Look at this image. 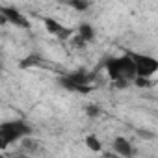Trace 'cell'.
<instances>
[{
	"label": "cell",
	"instance_id": "6da1fadb",
	"mask_svg": "<svg viewBox=\"0 0 158 158\" xmlns=\"http://www.w3.org/2000/svg\"><path fill=\"white\" fill-rule=\"evenodd\" d=\"M104 69H106L110 80L115 88H127L130 82H134L138 78L136 67H134V63L127 52H123L121 56L108 58L104 61Z\"/></svg>",
	"mask_w": 158,
	"mask_h": 158
},
{
	"label": "cell",
	"instance_id": "7a4b0ae2",
	"mask_svg": "<svg viewBox=\"0 0 158 158\" xmlns=\"http://www.w3.org/2000/svg\"><path fill=\"white\" fill-rule=\"evenodd\" d=\"M34 128L24 121V119H13V121H4L0 125V149L6 151L11 143H17L28 136H32Z\"/></svg>",
	"mask_w": 158,
	"mask_h": 158
},
{
	"label": "cell",
	"instance_id": "3957f363",
	"mask_svg": "<svg viewBox=\"0 0 158 158\" xmlns=\"http://www.w3.org/2000/svg\"><path fill=\"white\" fill-rule=\"evenodd\" d=\"M134 67H136V74L138 78H145V80H151V78L158 73V58L154 56H149V54H143V52H138V50H125Z\"/></svg>",
	"mask_w": 158,
	"mask_h": 158
},
{
	"label": "cell",
	"instance_id": "277c9868",
	"mask_svg": "<svg viewBox=\"0 0 158 158\" xmlns=\"http://www.w3.org/2000/svg\"><path fill=\"white\" fill-rule=\"evenodd\" d=\"M43 24L47 28V32L54 37H58L60 41H71L74 35H76V30L71 28V26H65L63 23L52 19V17H43Z\"/></svg>",
	"mask_w": 158,
	"mask_h": 158
},
{
	"label": "cell",
	"instance_id": "5b68a950",
	"mask_svg": "<svg viewBox=\"0 0 158 158\" xmlns=\"http://www.w3.org/2000/svg\"><path fill=\"white\" fill-rule=\"evenodd\" d=\"M0 23L2 24L10 23L19 28H30V21L26 19V15H23L19 10L10 8V6H0Z\"/></svg>",
	"mask_w": 158,
	"mask_h": 158
},
{
	"label": "cell",
	"instance_id": "8992f818",
	"mask_svg": "<svg viewBox=\"0 0 158 158\" xmlns=\"http://www.w3.org/2000/svg\"><path fill=\"white\" fill-rule=\"evenodd\" d=\"M112 149L115 154H119L121 158H134L136 156V149L132 147V143L125 138V136H115L112 141Z\"/></svg>",
	"mask_w": 158,
	"mask_h": 158
},
{
	"label": "cell",
	"instance_id": "52a82bcc",
	"mask_svg": "<svg viewBox=\"0 0 158 158\" xmlns=\"http://www.w3.org/2000/svg\"><path fill=\"white\" fill-rule=\"evenodd\" d=\"M60 86H61L63 89H67V91H73V93H82V95H88V93H91V91H93V86H80V84L73 82L67 74L60 76Z\"/></svg>",
	"mask_w": 158,
	"mask_h": 158
},
{
	"label": "cell",
	"instance_id": "ba28073f",
	"mask_svg": "<svg viewBox=\"0 0 158 158\" xmlns=\"http://www.w3.org/2000/svg\"><path fill=\"white\" fill-rule=\"evenodd\" d=\"M76 35L80 37L86 45L91 43V41L95 39V28H93V24H89V23H80V24H78V28H76Z\"/></svg>",
	"mask_w": 158,
	"mask_h": 158
},
{
	"label": "cell",
	"instance_id": "9c48e42d",
	"mask_svg": "<svg viewBox=\"0 0 158 158\" xmlns=\"http://www.w3.org/2000/svg\"><path fill=\"white\" fill-rule=\"evenodd\" d=\"M86 147L89 149V151H93V152H101L102 151V143H101V139L95 136V134H89V136H86Z\"/></svg>",
	"mask_w": 158,
	"mask_h": 158
},
{
	"label": "cell",
	"instance_id": "30bf717a",
	"mask_svg": "<svg viewBox=\"0 0 158 158\" xmlns=\"http://www.w3.org/2000/svg\"><path fill=\"white\" fill-rule=\"evenodd\" d=\"M34 65H41V56H37V54H30V56H26V58L19 63L21 69H28V67H34Z\"/></svg>",
	"mask_w": 158,
	"mask_h": 158
},
{
	"label": "cell",
	"instance_id": "8fae6325",
	"mask_svg": "<svg viewBox=\"0 0 158 158\" xmlns=\"http://www.w3.org/2000/svg\"><path fill=\"white\" fill-rule=\"evenodd\" d=\"M86 114H88L89 117H97V115L101 114V108L95 106V104H89V106H86Z\"/></svg>",
	"mask_w": 158,
	"mask_h": 158
},
{
	"label": "cell",
	"instance_id": "7c38bea8",
	"mask_svg": "<svg viewBox=\"0 0 158 158\" xmlns=\"http://www.w3.org/2000/svg\"><path fill=\"white\" fill-rule=\"evenodd\" d=\"M69 6H71V8H74V10L84 11V10H88V8H89V2H78V0H74V2H71Z\"/></svg>",
	"mask_w": 158,
	"mask_h": 158
},
{
	"label": "cell",
	"instance_id": "4fadbf2b",
	"mask_svg": "<svg viewBox=\"0 0 158 158\" xmlns=\"http://www.w3.org/2000/svg\"><path fill=\"white\" fill-rule=\"evenodd\" d=\"M71 43H73V47H76V48H84V47H86V43L78 37V35H74V37L71 39Z\"/></svg>",
	"mask_w": 158,
	"mask_h": 158
},
{
	"label": "cell",
	"instance_id": "5bb4252c",
	"mask_svg": "<svg viewBox=\"0 0 158 158\" xmlns=\"http://www.w3.org/2000/svg\"><path fill=\"white\" fill-rule=\"evenodd\" d=\"M0 158H6V156H0Z\"/></svg>",
	"mask_w": 158,
	"mask_h": 158
},
{
	"label": "cell",
	"instance_id": "9a60e30c",
	"mask_svg": "<svg viewBox=\"0 0 158 158\" xmlns=\"http://www.w3.org/2000/svg\"><path fill=\"white\" fill-rule=\"evenodd\" d=\"M23 158H26V156H23Z\"/></svg>",
	"mask_w": 158,
	"mask_h": 158
}]
</instances>
